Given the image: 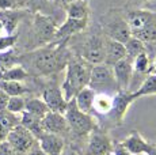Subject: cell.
I'll return each instance as SVG.
<instances>
[{"mask_svg":"<svg viewBox=\"0 0 156 155\" xmlns=\"http://www.w3.org/2000/svg\"><path fill=\"white\" fill-rule=\"evenodd\" d=\"M72 56L67 42H53L37 48L26 55L20 56L19 63L29 72L38 76H52L65 70Z\"/></svg>","mask_w":156,"mask_h":155,"instance_id":"cell-1","label":"cell"},{"mask_svg":"<svg viewBox=\"0 0 156 155\" xmlns=\"http://www.w3.org/2000/svg\"><path fill=\"white\" fill-rule=\"evenodd\" d=\"M73 55L82 57L91 65L101 64L105 60V35L98 29L97 31L87 33L82 37V33L72 37L67 42Z\"/></svg>","mask_w":156,"mask_h":155,"instance_id":"cell-2","label":"cell"},{"mask_svg":"<svg viewBox=\"0 0 156 155\" xmlns=\"http://www.w3.org/2000/svg\"><path fill=\"white\" fill-rule=\"evenodd\" d=\"M91 67L92 65L90 63L72 53L65 67V78L61 85V91L68 102L73 99L80 90L88 86Z\"/></svg>","mask_w":156,"mask_h":155,"instance_id":"cell-3","label":"cell"},{"mask_svg":"<svg viewBox=\"0 0 156 155\" xmlns=\"http://www.w3.org/2000/svg\"><path fill=\"white\" fill-rule=\"evenodd\" d=\"M132 37L141 40L147 46L156 48V11L134 8L126 11Z\"/></svg>","mask_w":156,"mask_h":155,"instance_id":"cell-4","label":"cell"},{"mask_svg":"<svg viewBox=\"0 0 156 155\" xmlns=\"http://www.w3.org/2000/svg\"><path fill=\"white\" fill-rule=\"evenodd\" d=\"M99 30L105 37L122 44H126L132 37L126 13L122 8H110L106 14H103L99 20Z\"/></svg>","mask_w":156,"mask_h":155,"instance_id":"cell-5","label":"cell"},{"mask_svg":"<svg viewBox=\"0 0 156 155\" xmlns=\"http://www.w3.org/2000/svg\"><path fill=\"white\" fill-rule=\"evenodd\" d=\"M64 116L68 123V127H69V133L76 138H83V136L88 138L90 133L95 128H98L97 120L91 114L77 109L73 99L68 102V108L65 110Z\"/></svg>","mask_w":156,"mask_h":155,"instance_id":"cell-6","label":"cell"},{"mask_svg":"<svg viewBox=\"0 0 156 155\" xmlns=\"http://www.w3.org/2000/svg\"><path fill=\"white\" fill-rule=\"evenodd\" d=\"M88 87L92 88L97 94L102 93V94L114 95L119 91L113 74V68L110 65L105 64V63L95 64L91 67Z\"/></svg>","mask_w":156,"mask_h":155,"instance_id":"cell-7","label":"cell"},{"mask_svg":"<svg viewBox=\"0 0 156 155\" xmlns=\"http://www.w3.org/2000/svg\"><path fill=\"white\" fill-rule=\"evenodd\" d=\"M57 26L58 25L52 18V15L42 13L35 14L34 20H33V37H34L35 49L53 42Z\"/></svg>","mask_w":156,"mask_h":155,"instance_id":"cell-8","label":"cell"},{"mask_svg":"<svg viewBox=\"0 0 156 155\" xmlns=\"http://www.w3.org/2000/svg\"><path fill=\"white\" fill-rule=\"evenodd\" d=\"M5 140L15 151H18L22 155H25L30 148L37 144V139L34 138V135L20 124H18L16 127H14L10 131Z\"/></svg>","mask_w":156,"mask_h":155,"instance_id":"cell-9","label":"cell"},{"mask_svg":"<svg viewBox=\"0 0 156 155\" xmlns=\"http://www.w3.org/2000/svg\"><path fill=\"white\" fill-rule=\"evenodd\" d=\"M41 99L46 103L49 112H56L64 114L68 108V101L65 99L64 94L61 91V86L56 82H52L42 90V98Z\"/></svg>","mask_w":156,"mask_h":155,"instance_id":"cell-10","label":"cell"},{"mask_svg":"<svg viewBox=\"0 0 156 155\" xmlns=\"http://www.w3.org/2000/svg\"><path fill=\"white\" fill-rule=\"evenodd\" d=\"M88 26V19H73L67 16L61 25L57 26V30L55 34V40L57 42H68L72 37L80 34Z\"/></svg>","mask_w":156,"mask_h":155,"instance_id":"cell-11","label":"cell"},{"mask_svg":"<svg viewBox=\"0 0 156 155\" xmlns=\"http://www.w3.org/2000/svg\"><path fill=\"white\" fill-rule=\"evenodd\" d=\"M41 125H42L44 132L56 133V135H60L62 138L69 133V127H68V123L65 120V116L61 113L48 112L46 116L41 120Z\"/></svg>","mask_w":156,"mask_h":155,"instance_id":"cell-12","label":"cell"},{"mask_svg":"<svg viewBox=\"0 0 156 155\" xmlns=\"http://www.w3.org/2000/svg\"><path fill=\"white\" fill-rule=\"evenodd\" d=\"M113 142L103 131L95 128L88 135V153L91 155H107L112 153Z\"/></svg>","mask_w":156,"mask_h":155,"instance_id":"cell-13","label":"cell"},{"mask_svg":"<svg viewBox=\"0 0 156 155\" xmlns=\"http://www.w3.org/2000/svg\"><path fill=\"white\" fill-rule=\"evenodd\" d=\"M112 68H113V74H114V78H115V82L119 91H129L132 78H133L132 61L125 57L122 60H119L118 63H115Z\"/></svg>","mask_w":156,"mask_h":155,"instance_id":"cell-14","label":"cell"},{"mask_svg":"<svg viewBox=\"0 0 156 155\" xmlns=\"http://www.w3.org/2000/svg\"><path fill=\"white\" fill-rule=\"evenodd\" d=\"M37 142L38 146L41 147V150L46 155H62V153H64V147H65L64 138L60 135L44 132L37 139Z\"/></svg>","mask_w":156,"mask_h":155,"instance_id":"cell-15","label":"cell"},{"mask_svg":"<svg viewBox=\"0 0 156 155\" xmlns=\"http://www.w3.org/2000/svg\"><path fill=\"white\" fill-rule=\"evenodd\" d=\"M134 102L133 97H132L130 91H118L113 95V106L110 113L113 114V117L115 118L118 123H121L124 120L125 114H126L129 106Z\"/></svg>","mask_w":156,"mask_h":155,"instance_id":"cell-16","label":"cell"},{"mask_svg":"<svg viewBox=\"0 0 156 155\" xmlns=\"http://www.w3.org/2000/svg\"><path fill=\"white\" fill-rule=\"evenodd\" d=\"M126 57L125 44L118 42L115 40L105 37V60L103 63L110 67H113L115 63Z\"/></svg>","mask_w":156,"mask_h":155,"instance_id":"cell-17","label":"cell"},{"mask_svg":"<svg viewBox=\"0 0 156 155\" xmlns=\"http://www.w3.org/2000/svg\"><path fill=\"white\" fill-rule=\"evenodd\" d=\"M27 11L18 8V10H0V22L3 25V29L8 35L14 34L16 27L19 26L20 20L26 16Z\"/></svg>","mask_w":156,"mask_h":155,"instance_id":"cell-18","label":"cell"},{"mask_svg":"<svg viewBox=\"0 0 156 155\" xmlns=\"http://www.w3.org/2000/svg\"><path fill=\"white\" fill-rule=\"evenodd\" d=\"M121 144L132 155H145L151 148L152 143L147 142L139 132H132Z\"/></svg>","mask_w":156,"mask_h":155,"instance_id":"cell-19","label":"cell"},{"mask_svg":"<svg viewBox=\"0 0 156 155\" xmlns=\"http://www.w3.org/2000/svg\"><path fill=\"white\" fill-rule=\"evenodd\" d=\"M67 16L73 19H90V3L88 0H72L64 7Z\"/></svg>","mask_w":156,"mask_h":155,"instance_id":"cell-20","label":"cell"},{"mask_svg":"<svg viewBox=\"0 0 156 155\" xmlns=\"http://www.w3.org/2000/svg\"><path fill=\"white\" fill-rule=\"evenodd\" d=\"M20 124V117L18 114L10 113L8 110H0V143L7 139L10 131Z\"/></svg>","mask_w":156,"mask_h":155,"instance_id":"cell-21","label":"cell"},{"mask_svg":"<svg viewBox=\"0 0 156 155\" xmlns=\"http://www.w3.org/2000/svg\"><path fill=\"white\" fill-rule=\"evenodd\" d=\"M95 94H97V93H95L92 88H90L88 86L84 87L83 90H80L79 93L76 94V97L73 98V101H75V103H76L77 109L82 110V112H84V113L91 114Z\"/></svg>","mask_w":156,"mask_h":155,"instance_id":"cell-22","label":"cell"},{"mask_svg":"<svg viewBox=\"0 0 156 155\" xmlns=\"http://www.w3.org/2000/svg\"><path fill=\"white\" fill-rule=\"evenodd\" d=\"M132 67H133V76H144L152 72V63L151 56H149L148 50L140 53L133 61H132Z\"/></svg>","mask_w":156,"mask_h":155,"instance_id":"cell-23","label":"cell"},{"mask_svg":"<svg viewBox=\"0 0 156 155\" xmlns=\"http://www.w3.org/2000/svg\"><path fill=\"white\" fill-rule=\"evenodd\" d=\"M41 120H42V118L37 117V116L31 114V113L26 112V110H23V112L20 113V125H23L26 129H29L30 132L34 135L35 139H38L44 133Z\"/></svg>","mask_w":156,"mask_h":155,"instance_id":"cell-24","label":"cell"},{"mask_svg":"<svg viewBox=\"0 0 156 155\" xmlns=\"http://www.w3.org/2000/svg\"><path fill=\"white\" fill-rule=\"evenodd\" d=\"M156 95V74H149L145 76V79L140 83V86L134 91H132V97L136 101L137 98Z\"/></svg>","mask_w":156,"mask_h":155,"instance_id":"cell-25","label":"cell"},{"mask_svg":"<svg viewBox=\"0 0 156 155\" xmlns=\"http://www.w3.org/2000/svg\"><path fill=\"white\" fill-rule=\"evenodd\" d=\"M0 90H3L8 97H22L29 93V88L23 82H11V80H0Z\"/></svg>","mask_w":156,"mask_h":155,"instance_id":"cell-26","label":"cell"},{"mask_svg":"<svg viewBox=\"0 0 156 155\" xmlns=\"http://www.w3.org/2000/svg\"><path fill=\"white\" fill-rule=\"evenodd\" d=\"M29 72L20 64H16L14 67L5 70L3 74H0V80H11V82H25L29 79Z\"/></svg>","mask_w":156,"mask_h":155,"instance_id":"cell-27","label":"cell"},{"mask_svg":"<svg viewBox=\"0 0 156 155\" xmlns=\"http://www.w3.org/2000/svg\"><path fill=\"white\" fill-rule=\"evenodd\" d=\"M113 106V95L109 94H95L94 98V105H92V110L99 114H109Z\"/></svg>","mask_w":156,"mask_h":155,"instance_id":"cell-28","label":"cell"},{"mask_svg":"<svg viewBox=\"0 0 156 155\" xmlns=\"http://www.w3.org/2000/svg\"><path fill=\"white\" fill-rule=\"evenodd\" d=\"M25 110L31 113V114L37 116V117H40V118L45 117L46 113L49 112L46 103H45L41 98H29V99H26Z\"/></svg>","mask_w":156,"mask_h":155,"instance_id":"cell-29","label":"cell"},{"mask_svg":"<svg viewBox=\"0 0 156 155\" xmlns=\"http://www.w3.org/2000/svg\"><path fill=\"white\" fill-rule=\"evenodd\" d=\"M125 50H126V59H129L130 61H133L140 53L145 52L147 45L141 40H139V38L130 37L128 40V42L125 44Z\"/></svg>","mask_w":156,"mask_h":155,"instance_id":"cell-30","label":"cell"},{"mask_svg":"<svg viewBox=\"0 0 156 155\" xmlns=\"http://www.w3.org/2000/svg\"><path fill=\"white\" fill-rule=\"evenodd\" d=\"M25 103L26 99L23 97H10L5 110H8L10 113H14V114H20L25 110Z\"/></svg>","mask_w":156,"mask_h":155,"instance_id":"cell-31","label":"cell"},{"mask_svg":"<svg viewBox=\"0 0 156 155\" xmlns=\"http://www.w3.org/2000/svg\"><path fill=\"white\" fill-rule=\"evenodd\" d=\"M18 42V35L16 34H5V35H0V53L10 50L16 45Z\"/></svg>","mask_w":156,"mask_h":155,"instance_id":"cell-32","label":"cell"},{"mask_svg":"<svg viewBox=\"0 0 156 155\" xmlns=\"http://www.w3.org/2000/svg\"><path fill=\"white\" fill-rule=\"evenodd\" d=\"M25 0H0V10H18L25 5Z\"/></svg>","mask_w":156,"mask_h":155,"instance_id":"cell-33","label":"cell"},{"mask_svg":"<svg viewBox=\"0 0 156 155\" xmlns=\"http://www.w3.org/2000/svg\"><path fill=\"white\" fill-rule=\"evenodd\" d=\"M0 155H22L19 154L18 151H15L10 144H8L7 140L0 143Z\"/></svg>","mask_w":156,"mask_h":155,"instance_id":"cell-34","label":"cell"},{"mask_svg":"<svg viewBox=\"0 0 156 155\" xmlns=\"http://www.w3.org/2000/svg\"><path fill=\"white\" fill-rule=\"evenodd\" d=\"M112 155H132L121 143H113L112 148Z\"/></svg>","mask_w":156,"mask_h":155,"instance_id":"cell-35","label":"cell"},{"mask_svg":"<svg viewBox=\"0 0 156 155\" xmlns=\"http://www.w3.org/2000/svg\"><path fill=\"white\" fill-rule=\"evenodd\" d=\"M8 99H10V97H8V95L5 94L3 90H0V110H5L7 103H8Z\"/></svg>","mask_w":156,"mask_h":155,"instance_id":"cell-36","label":"cell"},{"mask_svg":"<svg viewBox=\"0 0 156 155\" xmlns=\"http://www.w3.org/2000/svg\"><path fill=\"white\" fill-rule=\"evenodd\" d=\"M25 155H46L44 153L42 150H41V147L40 146H38V142H37V144L34 146V147H31L30 148V150L27 151V153H26Z\"/></svg>","mask_w":156,"mask_h":155,"instance_id":"cell-37","label":"cell"},{"mask_svg":"<svg viewBox=\"0 0 156 155\" xmlns=\"http://www.w3.org/2000/svg\"><path fill=\"white\" fill-rule=\"evenodd\" d=\"M145 155H156V144L155 143H152L151 144V148H149V151Z\"/></svg>","mask_w":156,"mask_h":155,"instance_id":"cell-38","label":"cell"},{"mask_svg":"<svg viewBox=\"0 0 156 155\" xmlns=\"http://www.w3.org/2000/svg\"><path fill=\"white\" fill-rule=\"evenodd\" d=\"M53 2H55L56 3V4H60V5H64V7H65V4H68V3H69V2H72V0H53Z\"/></svg>","mask_w":156,"mask_h":155,"instance_id":"cell-39","label":"cell"},{"mask_svg":"<svg viewBox=\"0 0 156 155\" xmlns=\"http://www.w3.org/2000/svg\"><path fill=\"white\" fill-rule=\"evenodd\" d=\"M129 3H132V4H143V3H147L148 0H128Z\"/></svg>","mask_w":156,"mask_h":155,"instance_id":"cell-40","label":"cell"},{"mask_svg":"<svg viewBox=\"0 0 156 155\" xmlns=\"http://www.w3.org/2000/svg\"><path fill=\"white\" fill-rule=\"evenodd\" d=\"M152 74H156V56L154 59V63H152Z\"/></svg>","mask_w":156,"mask_h":155,"instance_id":"cell-41","label":"cell"},{"mask_svg":"<svg viewBox=\"0 0 156 155\" xmlns=\"http://www.w3.org/2000/svg\"><path fill=\"white\" fill-rule=\"evenodd\" d=\"M3 31H4V29H3V25H2V22H0V35H3Z\"/></svg>","mask_w":156,"mask_h":155,"instance_id":"cell-42","label":"cell"},{"mask_svg":"<svg viewBox=\"0 0 156 155\" xmlns=\"http://www.w3.org/2000/svg\"><path fill=\"white\" fill-rule=\"evenodd\" d=\"M148 2H152V3H155L156 4V0H148Z\"/></svg>","mask_w":156,"mask_h":155,"instance_id":"cell-43","label":"cell"},{"mask_svg":"<svg viewBox=\"0 0 156 155\" xmlns=\"http://www.w3.org/2000/svg\"><path fill=\"white\" fill-rule=\"evenodd\" d=\"M71 155H76V154H75V153H72V154H71Z\"/></svg>","mask_w":156,"mask_h":155,"instance_id":"cell-44","label":"cell"},{"mask_svg":"<svg viewBox=\"0 0 156 155\" xmlns=\"http://www.w3.org/2000/svg\"><path fill=\"white\" fill-rule=\"evenodd\" d=\"M107 155H112V153H110V154H107Z\"/></svg>","mask_w":156,"mask_h":155,"instance_id":"cell-45","label":"cell"}]
</instances>
